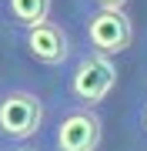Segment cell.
Masks as SVG:
<instances>
[{"instance_id": "6da1fadb", "label": "cell", "mask_w": 147, "mask_h": 151, "mask_svg": "<svg viewBox=\"0 0 147 151\" xmlns=\"http://www.w3.org/2000/svg\"><path fill=\"white\" fill-rule=\"evenodd\" d=\"M47 124V101L33 87L0 84V145H30Z\"/></svg>"}, {"instance_id": "277c9868", "label": "cell", "mask_w": 147, "mask_h": 151, "mask_svg": "<svg viewBox=\"0 0 147 151\" xmlns=\"http://www.w3.org/2000/svg\"><path fill=\"white\" fill-rule=\"evenodd\" d=\"M80 30L87 40V50L104 54V57L124 54L134 44V24L124 10H84Z\"/></svg>"}, {"instance_id": "52a82bcc", "label": "cell", "mask_w": 147, "mask_h": 151, "mask_svg": "<svg viewBox=\"0 0 147 151\" xmlns=\"http://www.w3.org/2000/svg\"><path fill=\"white\" fill-rule=\"evenodd\" d=\"M90 10H124L127 0H87Z\"/></svg>"}, {"instance_id": "ba28073f", "label": "cell", "mask_w": 147, "mask_h": 151, "mask_svg": "<svg viewBox=\"0 0 147 151\" xmlns=\"http://www.w3.org/2000/svg\"><path fill=\"white\" fill-rule=\"evenodd\" d=\"M137 128H141L144 134H147V94L141 97V101H137Z\"/></svg>"}, {"instance_id": "7a4b0ae2", "label": "cell", "mask_w": 147, "mask_h": 151, "mask_svg": "<svg viewBox=\"0 0 147 151\" xmlns=\"http://www.w3.org/2000/svg\"><path fill=\"white\" fill-rule=\"evenodd\" d=\"M100 134H104V121L94 108L57 101L50 111L47 151H97Z\"/></svg>"}, {"instance_id": "3957f363", "label": "cell", "mask_w": 147, "mask_h": 151, "mask_svg": "<svg viewBox=\"0 0 147 151\" xmlns=\"http://www.w3.org/2000/svg\"><path fill=\"white\" fill-rule=\"evenodd\" d=\"M117 84V64L114 57L94 54V50H80L67 64V101L84 104V108H97L100 101H107V94Z\"/></svg>"}, {"instance_id": "8992f818", "label": "cell", "mask_w": 147, "mask_h": 151, "mask_svg": "<svg viewBox=\"0 0 147 151\" xmlns=\"http://www.w3.org/2000/svg\"><path fill=\"white\" fill-rule=\"evenodd\" d=\"M50 10H54V0H0V20L20 34L50 20Z\"/></svg>"}, {"instance_id": "5b68a950", "label": "cell", "mask_w": 147, "mask_h": 151, "mask_svg": "<svg viewBox=\"0 0 147 151\" xmlns=\"http://www.w3.org/2000/svg\"><path fill=\"white\" fill-rule=\"evenodd\" d=\"M20 47L40 67H64L74 57V40L60 20H44L20 34Z\"/></svg>"}, {"instance_id": "9c48e42d", "label": "cell", "mask_w": 147, "mask_h": 151, "mask_svg": "<svg viewBox=\"0 0 147 151\" xmlns=\"http://www.w3.org/2000/svg\"><path fill=\"white\" fill-rule=\"evenodd\" d=\"M0 151H40V148L30 141V145H0Z\"/></svg>"}]
</instances>
